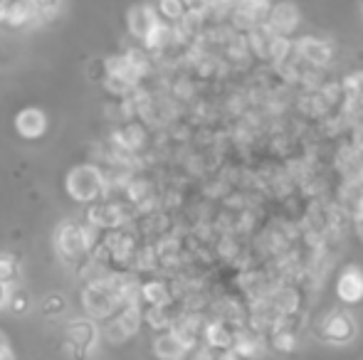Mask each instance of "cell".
Returning a JSON list of instances; mask_svg holds the SVG:
<instances>
[{
	"label": "cell",
	"mask_w": 363,
	"mask_h": 360,
	"mask_svg": "<svg viewBox=\"0 0 363 360\" xmlns=\"http://www.w3.org/2000/svg\"><path fill=\"white\" fill-rule=\"evenodd\" d=\"M8 291H10V289H8V284H3V282H0V303H6Z\"/></svg>",
	"instance_id": "28"
},
{
	"label": "cell",
	"mask_w": 363,
	"mask_h": 360,
	"mask_svg": "<svg viewBox=\"0 0 363 360\" xmlns=\"http://www.w3.org/2000/svg\"><path fill=\"white\" fill-rule=\"evenodd\" d=\"M158 20H161V17H158V13L153 6H136L131 13H129V30H131L134 37L143 40V35H146Z\"/></svg>",
	"instance_id": "7"
},
{
	"label": "cell",
	"mask_w": 363,
	"mask_h": 360,
	"mask_svg": "<svg viewBox=\"0 0 363 360\" xmlns=\"http://www.w3.org/2000/svg\"><path fill=\"white\" fill-rule=\"evenodd\" d=\"M220 360H245V358H240L235 350H225V353L220 355Z\"/></svg>",
	"instance_id": "27"
},
{
	"label": "cell",
	"mask_w": 363,
	"mask_h": 360,
	"mask_svg": "<svg viewBox=\"0 0 363 360\" xmlns=\"http://www.w3.org/2000/svg\"><path fill=\"white\" fill-rule=\"evenodd\" d=\"M57 252L67 261H77L79 257L85 254V245L79 237V227L72 222H64L57 230Z\"/></svg>",
	"instance_id": "5"
},
{
	"label": "cell",
	"mask_w": 363,
	"mask_h": 360,
	"mask_svg": "<svg viewBox=\"0 0 363 360\" xmlns=\"http://www.w3.org/2000/svg\"><path fill=\"white\" fill-rule=\"evenodd\" d=\"M230 350H235V353L245 360H257L259 355H262V345H259L255 338H235V343H232Z\"/></svg>",
	"instance_id": "14"
},
{
	"label": "cell",
	"mask_w": 363,
	"mask_h": 360,
	"mask_svg": "<svg viewBox=\"0 0 363 360\" xmlns=\"http://www.w3.org/2000/svg\"><path fill=\"white\" fill-rule=\"evenodd\" d=\"M17 277V259L10 254H0V282L10 284Z\"/></svg>",
	"instance_id": "20"
},
{
	"label": "cell",
	"mask_w": 363,
	"mask_h": 360,
	"mask_svg": "<svg viewBox=\"0 0 363 360\" xmlns=\"http://www.w3.org/2000/svg\"><path fill=\"white\" fill-rule=\"evenodd\" d=\"M43 311L48 313V316H55V313H62V311H64L62 296H48V301L43 303Z\"/></svg>",
	"instance_id": "24"
},
{
	"label": "cell",
	"mask_w": 363,
	"mask_h": 360,
	"mask_svg": "<svg viewBox=\"0 0 363 360\" xmlns=\"http://www.w3.org/2000/svg\"><path fill=\"white\" fill-rule=\"evenodd\" d=\"M299 25V10L294 3H279L269 13V30L274 35L287 37L290 32H294V27Z\"/></svg>",
	"instance_id": "4"
},
{
	"label": "cell",
	"mask_w": 363,
	"mask_h": 360,
	"mask_svg": "<svg viewBox=\"0 0 363 360\" xmlns=\"http://www.w3.org/2000/svg\"><path fill=\"white\" fill-rule=\"evenodd\" d=\"M193 360H215V358H213L211 348H200L198 353H195V358H193Z\"/></svg>",
	"instance_id": "26"
},
{
	"label": "cell",
	"mask_w": 363,
	"mask_h": 360,
	"mask_svg": "<svg viewBox=\"0 0 363 360\" xmlns=\"http://www.w3.org/2000/svg\"><path fill=\"white\" fill-rule=\"evenodd\" d=\"M74 190V198L77 200H92L97 198V195L101 193V188H104V178H101V173L97 171V168H77V171L69 175V188H77Z\"/></svg>",
	"instance_id": "2"
},
{
	"label": "cell",
	"mask_w": 363,
	"mask_h": 360,
	"mask_svg": "<svg viewBox=\"0 0 363 360\" xmlns=\"http://www.w3.org/2000/svg\"><path fill=\"white\" fill-rule=\"evenodd\" d=\"M218 6H230V3H237V0H215Z\"/></svg>",
	"instance_id": "29"
},
{
	"label": "cell",
	"mask_w": 363,
	"mask_h": 360,
	"mask_svg": "<svg viewBox=\"0 0 363 360\" xmlns=\"http://www.w3.org/2000/svg\"><path fill=\"white\" fill-rule=\"evenodd\" d=\"M272 345L279 353H290V350L297 348V333L290 329H277L272 336Z\"/></svg>",
	"instance_id": "16"
},
{
	"label": "cell",
	"mask_w": 363,
	"mask_h": 360,
	"mask_svg": "<svg viewBox=\"0 0 363 360\" xmlns=\"http://www.w3.org/2000/svg\"><path fill=\"white\" fill-rule=\"evenodd\" d=\"M299 52L314 64H329L332 62V48L319 37H304L299 40Z\"/></svg>",
	"instance_id": "9"
},
{
	"label": "cell",
	"mask_w": 363,
	"mask_h": 360,
	"mask_svg": "<svg viewBox=\"0 0 363 360\" xmlns=\"http://www.w3.org/2000/svg\"><path fill=\"white\" fill-rule=\"evenodd\" d=\"M40 15V8H37L35 0H10V8H8V20L13 27L25 25V22L35 20Z\"/></svg>",
	"instance_id": "10"
},
{
	"label": "cell",
	"mask_w": 363,
	"mask_h": 360,
	"mask_svg": "<svg viewBox=\"0 0 363 360\" xmlns=\"http://www.w3.org/2000/svg\"><path fill=\"white\" fill-rule=\"evenodd\" d=\"M237 3H240V13L250 20L269 10V0H237Z\"/></svg>",
	"instance_id": "19"
},
{
	"label": "cell",
	"mask_w": 363,
	"mask_h": 360,
	"mask_svg": "<svg viewBox=\"0 0 363 360\" xmlns=\"http://www.w3.org/2000/svg\"><path fill=\"white\" fill-rule=\"evenodd\" d=\"M6 303L8 306H10V311L13 313H22L27 308V294L25 291H20V289H17V291H8V298H6Z\"/></svg>",
	"instance_id": "22"
},
{
	"label": "cell",
	"mask_w": 363,
	"mask_h": 360,
	"mask_svg": "<svg viewBox=\"0 0 363 360\" xmlns=\"http://www.w3.org/2000/svg\"><path fill=\"white\" fill-rule=\"evenodd\" d=\"M336 296L348 306L363 301V269L361 266H346L336 282Z\"/></svg>",
	"instance_id": "3"
},
{
	"label": "cell",
	"mask_w": 363,
	"mask_h": 360,
	"mask_svg": "<svg viewBox=\"0 0 363 360\" xmlns=\"http://www.w3.org/2000/svg\"><path fill=\"white\" fill-rule=\"evenodd\" d=\"M124 59H127V64L131 67V72L136 74V79L148 72V57L141 50H129V52L124 55Z\"/></svg>",
	"instance_id": "18"
},
{
	"label": "cell",
	"mask_w": 363,
	"mask_h": 360,
	"mask_svg": "<svg viewBox=\"0 0 363 360\" xmlns=\"http://www.w3.org/2000/svg\"><path fill=\"white\" fill-rule=\"evenodd\" d=\"M356 333H358V326L356 321H353V316L348 311H341V308L329 313L327 319H324V324H321V336L332 345L353 343Z\"/></svg>",
	"instance_id": "1"
},
{
	"label": "cell",
	"mask_w": 363,
	"mask_h": 360,
	"mask_svg": "<svg viewBox=\"0 0 363 360\" xmlns=\"http://www.w3.org/2000/svg\"><path fill=\"white\" fill-rule=\"evenodd\" d=\"M45 129H48V121H45L43 111L25 109L22 114H17V131H20L22 138H37V136H43Z\"/></svg>",
	"instance_id": "8"
},
{
	"label": "cell",
	"mask_w": 363,
	"mask_h": 360,
	"mask_svg": "<svg viewBox=\"0 0 363 360\" xmlns=\"http://www.w3.org/2000/svg\"><path fill=\"white\" fill-rule=\"evenodd\" d=\"M158 17H164V20H180L185 15V6L180 0H158V8H156Z\"/></svg>",
	"instance_id": "15"
},
{
	"label": "cell",
	"mask_w": 363,
	"mask_h": 360,
	"mask_svg": "<svg viewBox=\"0 0 363 360\" xmlns=\"http://www.w3.org/2000/svg\"><path fill=\"white\" fill-rule=\"evenodd\" d=\"M171 37H173V27L158 20L156 25L143 35V45H146V50H161L164 45H169Z\"/></svg>",
	"instance_id": "12"
},
{
	"label": "cell",
	"mask_w": 363,
	"mask_h": 360,
	"mask_svg": "<svg viewBox=\"0 0 363 360\" xmlns=\"http://www.w3.org/2000/svg\"><path fill=\"white\" fill-rule=\"evenodd\" d=\"M206 340H208V348H222V350H230L232 343H235V336L230 333L225 324L215 321V324H208L206 326Z\"/></svg>",
	"instance_id": "11"
},
{
	"label": "cell",
	"mask_w": 363,
	"mask_h": 360,
	"mask_svg": "<svg viewBox=\"0 0 363 360\" xmlns=\"http://www.w3.org/2000/svg\"><path fill=\"white\" fill-rule=\"evenodd\" d=\"M153 353H156L158 360H180L188 353V345L173 331H169V333H161L153 340Z\"/></svg>",
	"instance_id": "6"
},
{
	"label": "cell",
	"mask_w": 363,
	"mask_h": 360,
	"mask_svg": "<svg viewBox=\"0 0 363 360\" xmlns=\"http://www.w3.org/2000/svg\"><path fill=\"white\" fill-rule=\"evenodd\" d=\"M292 50V45H290V40L287 37H282V35H274L272 37V42H269V57L274 59V62H282L285 59V55L290 52Z\"/></svg>",
	"instance_id": "21"
},
{
	"label": "cell",
	"mask_w": 363,
	"mask_h": 360,
	"mask_svg": "<svg viewBox=\"0 0 363 360\" xmlns=\"http://www.w3.org/2000/svg\"><path fill=\"white\" fill-rule=\"evenodd\" d=\"M146 324L156 331H166L171 329V319L169 313H166V306H151L146 311Z\"/></svg>",
	"instance_id": "17"
},
{
	"label": "cell",
	"mask_w": 363,
	"mask_h": 360,
	"mask_svg": "<svg viewBox=\"0 0 363 360\" xmlns=\"http://www.w3.org/2000/svg\"><path fill=\"white\" fill-rule=\"evenodd\" d=\"M343 87H346L348 96L358 99V96L363 94V72H356V74H351V77H346L343 79Z\"/></svg>",
	"instance_id": "23"
},
{
	"label": "cell",
	"mask_w": 363,
	"mask_h": 360,
	"mask_svg": "<svg viewBox=\"0 0 363 360\" xmlns=\"http://www.w3.org/2000/svg\"><path fill=\"white\" fill-rule=\"evenodd\" d=\"M141 296L148 306H169L171 303V294L166 289V284L161 282H148L141 287Z\"/></svg>",
	"instance_id": "13"
},
{
	"label": "cell",
	"mask_w": 363,
	"mask_h": 360,
	"mask_svg": "<svg viewBox=\"0 0 363 360\" xmlns=\"http://www.w3.org/2000/svg\"><path fill=\"white\" fill-rule=\"evenodd\" d=\"M180 3H183L188 13H200V15H203L206 8L211 6V0H180Z\"/></svg>",
	"instance_id": "25"
}]
</instances>
